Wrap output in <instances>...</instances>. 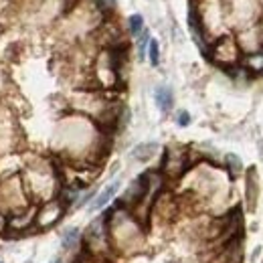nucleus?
I'll return each mask as SVG.
<instances>
[{"mask_svg":"<svg viewBox=\"0 0 263 263\" xmlns=\"http://www.w3.org/2000/svg\"><path fill=\"white\" fill-rule=\"evenodd\" d=\"M227 160L231 162V166H233V170H239V168H241V162H239V158H237V156H233V154H231V156H229Z\"/></svg>","mask_w":263,"mask_h":263,"instance_id":"1a4fd4ad","label":"nucleus"},{"mask_svg":"<svg viewBox=\"0 0 263 263\" xmlns=\"http://www.w3.org/2000/svg\"><path fill=\"white\" fill-rule=\"evenodd\" d=\"M154 98H156V103H158V107L162 109V112H168V109L172 107V91H170V87H158L156 93H154Z\"/></svg>","mask_w":263,"mask_h":263,"instance_id":"f03ea898","label":"nucleus"},{"mask_svg":"<svg viewBox=\"0 0 263 263\" xmlns=\"http://www.w3.org/2000/svg\"><path fill=\"white\" fill-rule=\"evenodd\" d=\"M98 2H100L103 8H114V6H116V0H98Z\"/></svg>","mask_w":263,"mask_h":263,"instance_id":"9d476101","label":"nucleus"},{"mask_svg":"<svg viewBox=\"0 0 263 263\" xmlns=\"http://www.w3.org/2000/svg\"><path fill=\"white\" fill-rule=\"evenodd\" d=\"M55 263H61V261H55Z\"/></svg>","mask_w":263,"mask_h":263,"instance_id":"9b49d317","label":"nucleus"},{"mask_svg":"<svg viewBox=\"0 0 263 263\" xmlns=\"http://www.w3.org/2000/svg\"><path fill=\"white\" fill-rule=\"evenodd\" d=\"M188 121H190V116H188L186 112L178 114V123H181V126H188Z\"/></svg>","mask_w":263,"mask_h":263,"instance_id":"6e6552de","label":"nucleus"},{"mask_svg":"<svg viewBox=\"0 0 263 263\" xmlns=\"http://www.w3.org/2000/svg\"><path fill=\"white\" fill-rule=\"evenodd\" d=\"M79 239V229H67L65 235H63V247H73Z\"/></svg>","mask_w":263,"mask_h":263,"instance_id":"423d86ee","label":"nucleus"},{"mask_svg":"<svg viewBox=\"0 0 263 263\" xmlns=\"http://www.w3.org/2000/svg\"><path fill=\"white\" fill-rule=\"evenodd\" d=\"M148 53H150V63L156 67L158 61H160V49H158V40L156 39H152L148 43Z\"/></svg>","mask_w":263,"mask_h":263,"instance_id":"39448f33","label":"nucleus"},{"mask_svg":"<svg viewBox=\"0 0 263 263\" xmlns=\"http://www.w3.org/2000/svg\"><path fill=\"white\" fill-rule=\"evenodd\" d=\"M150 43V39H148V33H144L140 37V57H144V51H146V45Z\"/></svg>","mask_w":263,"mask_h":263,"instance_id":"0eeeda50","label":"nucleus"},{"mask_svg":"<svg viewBox=\"0 0 263 263\" xmlns=\"http://www.w3.org/2000/svg\"><path fill=\"white\" fill-rule=\"evenodd\" d=\"M156 150H158V144H156V142L140 144V146H136V150H134V158H138V160H148V158L154 156Z\"/></svg>","mask_w":263,"mask_h":263,"instance_id":"7ed1b4c3","label":"nucleus"},{"mask_svg":"<svg viewBox=\"0 0 263 263\" xmlns=\"http://www.w3.org/2000/svg\"><path fill=\"white\" fill-rule=\"evenodd\" d=\"M118 186H120V182H112V184H109V186H107V188L101 192V195L93 201V204H91V211H100V209H103V206H105L109 201H112V197H114L116 192H118Z\"/></svg>","mask_w":263,"mask_h":263,"instance_id":"f257e3e1","label":"nucleus"},{"mask_svg":"<svg viewBox=\"0 0 263 263\" xmlns=\"http://www.w3.org/2000/svg\"><path fill=\"white\" fill-rule=\"evenodd\" d=\"M128 22H130V33H132L134 37H138V35L144 31V19H142L140 15H132Z\"/></svg>","mask_w":263,"mask_h":263,"instance_id":"20e7f679","label":"nucleus"}]
</instances>
